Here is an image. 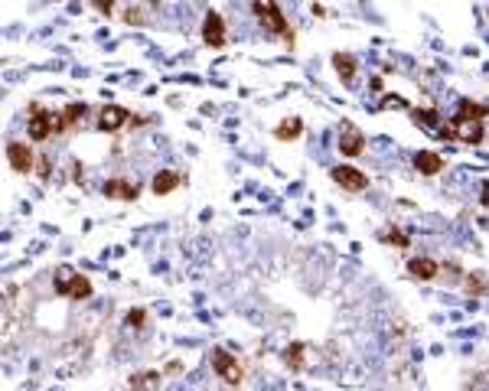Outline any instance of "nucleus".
I'll use <instances>...</instances> for the list:
<instances>
[{
    "label": "nucleus",
    "instance_id": "19",
    "mask_svg": "<svg viewBox=\"0 0 489 391\" xmlns=\"http://www.w3.org/2000/svg\"><path fill=\"white\" fill-rule=\"evenodd\" d=\"M130 388H160L163 385V372H140V375L130 378Z\"/></svg>",
    "mask_w": 489,
    "mask_h": 391
},
{
    "label": "nucleus",
    "instance_id": "11",
    "mask_svg": "<svg viewBox=\"0 0 489 391\" xmlns=\"http://www.w3.org/2000/svg\"><path fill=\"white\" fill-rule=\"evenodd\" d=\"M414 170L424 173V177H437L443 170V157L434 154V150H418V154H414Z\"/></svg>",
    "mask_w": 489,
    "mask_h": 391
},
{
    "label": "nucleus",
    "instance_id": "6",
    "mask_svg": "<svg viewBox=\"0 0 489 391\" xmlns=\"http://www.w3.org/2000/svg\"><path fill=\"white\" fill-rule=\"evenodd\" d=\"M30 140H46L56 134V111H43L39 105H30Z\"/></svg>",
    "mask_w": 489,
    "mask_h": 391
},
{
    "label": "nucleus",
    "instance_id": "17",
    "mask_svg": "<svg viewBox=\"0 0 489 391\" xmlns=\"http://www.w3.org/2000/svg\"><path fill=\"white\" fill-rule=\"evenodd\" d=\"M300 130H304V121H300V118H287V121H281L274 127V137L277 140H294V137H300Z\"/></svg>",
    "mask_w": 489,
    "mask_h": 391
},
{
    "label": "nucleus",
    "instance_id": "25",
    "mask_svg": "<svg viewBox=\"0 0 489 391\" xmlns=\"http://www.w3.org/2000/svg\"><path fill=\"white\" fill-rule=\"evenodd\" d=\"M144 323H147L144 310H130V313H128V326H134V330H144Z\"/></svg>",
    "mask_w": 489,
    "mask_h": 391
},
{
    "label": "nucleus",
    "instance_id": "12",
    "mask_svg": "<svg viewBox=\"0 0 489 391\" xmlns=\"http://www.w3.org/2000/svg\"><path fill=\"white\" fill-rule=\"evenodd\" d=\"M408 271H411L414 281H434V277L441 274V264H437L434 258H414L411 264H408Z\"/></svg>",
    "mask_w": 489,
    "mask_h": 391
},
{
    "label": "nucleus",
    "instance_id": "27",
    "mask_svg": "<svg viewBox=\"0 0 489 391\" xmlns=\"http://www.w3.org/2000/svg\"><path fill=\"white\" fill-rule=\"evenodd\" d=\"M92 4H95L98 10H111V4H115V0H92Z\"/></svg>",
    "mask_w": 489,
    "mask_h": 391
},
{
    "label": "nucleus",
    "instance_id": "26",
    "mask_svg": "<svg viewBox=\"0 0 489 391\" xmlns=\"http://www.w3.org/2000/svg\"><path fill=\"white\" fill-rule=\"evenodd\" d=\"M382 108H408V101L398 98V95H388V98H382Z\"/></svg>",
    "mask_w": 489,
    "mask_h": 391
},
{
    "label": "nucleus",
    "instance_id": "10",
    "mask_svg": "<svg viewBox=\"0 0 489 391\" xmlns=\"http://www.w3.org/2000/svg\"><path fill=\"white\" fill-rule=\"evenodd\" d=\"M105 196H108V199L130 202V199H138V196H140V186L130 183V179H124V177H115V179H108V183H105Z\"/></svg>",
    "mask_w": 489,
    "mask_h": 391
},
{
    "label": "nucleus",
    "instance_id": "23",
    "mask_svg": "<svg viewBox=\"0 0 489 391\" xmlns=\"http://www.w3.org/2000/svg\"><path fill=\"white\" fill-rule=\"evenodd\" d=\"M72 281H76V271H72V268H59V271H56V293H59V297H69Z\"/></svg>",
    "mask_w": 489,
    "mask_h": 391
},
{
    "label": "nucleus",
    "instance_id": "21",
    "mask_svg": "<svg viewBox=\"0 0 489 391\" xmlns=\"http://www.w3.org/2000/svg\"><path fill=\"white\" fill-rule=\"evenodd\" d=\"M414 121H418L424 130H441V118H437L434 108H424V111L418 108V111H414Z\"/></svg>",
    "mask_w": 489,
    "mask_h": 391
},
{
    "label": "nucleus",
    "instance_id": "9",
    "mask_svg": "<svg viewBox=\"0 0 489 391\" xmlns=\"http://www.w3.org/2000/svg\"><path fill=\"white\" fill-rule=\"evenodd\" d=\"M128 121H130V115L124 111L121 105H105V108H101V115H98V127H101V130H108V134H115V130H121Z\"/></svg>",
    "mask_w": 489,
    "mask_h": 391
},
{
    "label": "nucleus",
    "instance_id": "15",
    "mask_svg": "<svg viewBox=\"0 0 489 391\" xmlns=\"http://www.w3.org/2000/svg\"><path fill=\"white\" fill-rule=\"evenodd\" d=\"M176 186H180V173H173V170H160V173L153 177L150 189L157 192V196H167V192H173Z\"/></svg>",
    "mask_w": 489,
    "mask_h": 391
},
{
    "label": "nucleus",
    "instance_id": "14",
    "mask_svg": "<svg viewBox=\"0 0 489 391\" xmlns=\"http://www.w3.org/2000/svg\"><path fill=\"white\" fill-rule=\"evenodd\" d=\"M333 66H336V75L343 78L346 85L356 78V72H359V66H356V59H352L349 53H333Z\"/></svg>",
    "mask_w": 489,
    "mask_h": 391
},
{
    "label": "nucleus",
    "instance_id": "1",
    "mask_svg": "<svg viewBox=\"0 0 489 391\" xmlns=\"http://www.w3.org/2000/svg\"><path fill=\"white\" fill-rule=\"evenodd\" d=\"M441 137L443 140H457V144H483L486 130H483L480 118H451L447 124H441Z\"/></svg>",
    "mask_w": 489,
    "mask_h": 391
},
{
    "label": "nucleus",
    "instance_id": "5",
    "mask_svg": "<svg viewBox=\"0 0 489 391\" xmlns=\"http://www.w3.org/2000/svg\"><path fill=\"white\" fill-rule=\"evenodd\" d=\"M339 150H343V157H359L366 150V134L352 121L339 124Z\"/></svg>",
    "mask_w": 489,
    "mask_h": 391
},
{
    "label": "nucleus",
    "instance_id": "24",
    "mask_svg": "<svg viewBox=\"0 0 489 391\" xmlns=\"http://www.w3.org/2000/svg\"><path fill=\"white\" fill-rule=\"evenodd\" d=\"M382 241H388V245H398V248H408V238L401 235V231H398V229L382 231Z\"/></svg>",
    "mask_w": 489,
    "mask_h": 391
},
{
    "label": "nucleus",
    "instance_id": "20",
    "mask_svg": "<svg viewBox=\"0 0 489 391\" xmlns=\"http://www.w3.org/2000/svg\"><path fill=\"white\" fill-rule=\"evenodd\" d=\"M457 115L460 118H480V121H483V118H489V108H483V105H476V101L463 98L457 105Z\"/></svg>",
    "mask_w": 489,
    "mask_h": 391
},
{
    "label": "nucleus",
    "instance_id": "13",
    "mask_svg": "<svg viewBox=\"0 0 489 391\" xmlns=\"http://www.w3.org/2000/svg\"><path fill=\"white\" fill-rule=\"evenodd\" d=\"M284 362H287L291 372H304L307 368V345L304 343H291L287 349H284Z\"/></svg>",
    "mask_w": 489,
    "mask_h": 391
},
{
    "label": "nucleus",
    "instance_id": "22",
    "mask_svg": "<svg viewBox=\"0 0 489 391\" xmlns=\"http://www.w3.org/2000/svg\"><path fill=\"white\" fill-rule=\"evenodd\" d=\"M69 297H72V300L92 297V281H88L85 274H76V281H72V287H69Z\"/></svg>",
    "mask_w": 489,
    "mask_h": 391
},
{
    "label": "nucleus",
    "instance_id": "3",
    "mask_svg": "<svg viewBox=\"0 0 489 391\" xmlns=\"http://www.w3.org/2000/svg\"><path fill=\"white\" fill-rule=\"evenodd\" d=\"M212 368H215V375L222 378L225 385H242V365H238V359L232 353H225V349H212Z\"/></svg>",
    "mask_w": 489,
    "mask_h": 391
},
{
    "label": "nucleus",
    "instance_id": "8",
    "mask_svg": "<svg viewBox=\"0 0 489 391\" xmlns=\"http://www.w3.org/2000/svg\"><path fill=\"white\" fill-rule=\"evenodd\" d=\"M202 39H206V46L212 49H222L225 46V20H222V14H206V20H202Z\"/></svg>",
    "mask_w": 489,
    "mask_h": 391
},
{
    "label": "nucleus",
    "instance_id": "28",
    "mask_svg": "<svg viewBox=\"0 0 489 391\" xmlns=\"http://www.w3.org/2000/svg\"><path fill=\"white\" fill-rule=\"evenodd\" d=\"M483 206L489 209V183H483Z\"/></svg>",
    "mask_w": 489,
    "mask_h": 391
},
{
    "label": "nucleus",
    "instance_id": "7",
    "mask_svg": "<svg viewBox=\"0 0 489 391\" xmlns=\"http://www.w3.org/2000/svg\"><path fill=\"white\" fill-rule=\"evenodd\" d=\"M329 177H333V183H339L343 189H349V192L369 189V177L362 173V170H356V167H336Z\"/></svg>",
    "mask_w": 489,
    "mask_h": 391
},
{
    "label": "nucleus",
    "instance_id": "18",
    "mask_svg": "<svg viewBox=\"0 0 489 391\" xmlns=\"http://www.w3.org/2000/svg\"><path fill=\"white\" fill-rule=\"evenodd\" d=\"M463 287H466V293H470V297H483V293L489 291V281H486V274H483V271H473V274H466Z\"/></svg>",
    "mask_w": 489,
    "mask_h": 391
},
{
    "label": "nucleus",
    "instance_id": "2",
    "mask_svg": "<svg viewBox=\"0 0 489 391\" xmlns=\"http://www.w3.org/2000/svg\"><path fill=\"white\" fill-rule=\"evenodd\" d=\"M254 16H258L261 24H264V30H271V33H284L287 39H294V33H291V26H287V16L281 14V10L274 7V0H254Z\"/></svg>",
    "mask_w": 489,
    "mask_h": 391
},
{
    "label": "nucleus",
    "instance_id": "4",
    "mask_svg": "<svg viewBox=\"0 0 489 391\" xmlns=\"http://www.w3.org/2000/svg\"><path fill=\"white\" fill-rule=\"evenodd\" d=\"M7 160H10V170L26 177L33 167H36V157H33V147L24 144V140H10L7 144Z\"/></svg>",
    "mask_w": 489,
    "mask_h": 391
},
{
    "label": "nucleus",
    "instance_id": "16",
    "mask_svg": "<svg viewBox=\"0 0 489 391\" xmlns=\"http://www.w3.org/2000/svg\"><path fill=\"white\" fill-rule=\"evenodd\" d=\"M85 111H88V108H85L82 101H72V105H66V108H62V111H59L62 130H72V127H76V124L85 118Z\"/></svg>",
    "mask_w": 489,
    "mask_h": 391
}]
</instances>
